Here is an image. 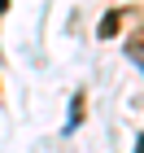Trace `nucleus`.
Segmentation results:
<instances>
[{"label": "nucleus", "mask_w": 144, "mask_h": 153, "mask_svg": "<svg viewBox=\"0 0 144 153\" xmlns=\"http://www.w3.org/2000/svg\"><path fill=\"white\" fill-rule=\"evenodd\" d=\"M135 153H144V136H140V144H135Z\"/></svg>", "instance_id": "obj_2"}, {"label": "nucleus", "mask_w": 144, "mask_h": 153, "mask_svg": "<svg viewBox=\"0 0 144 153\" xmlns=\"http://www.w3.org/2000/svg\"><path fill=\"white\" fill-rule=\"evenodd\" d=\"M118 22H122V13H105V22H100V35H118Z\"/></svg>", "instance_id": "obj_1"}]
</instances>
